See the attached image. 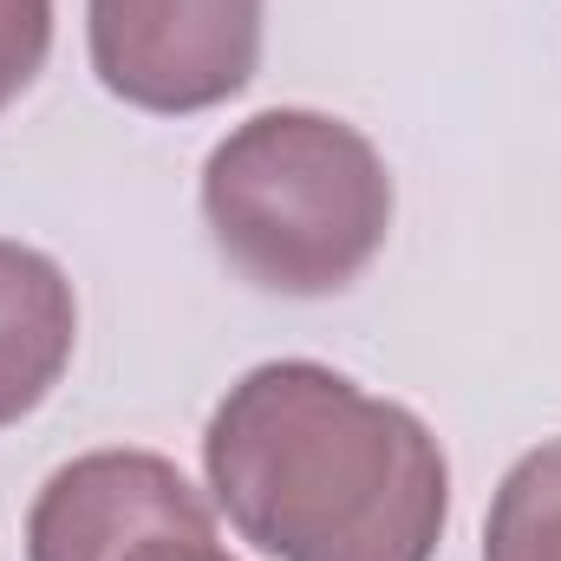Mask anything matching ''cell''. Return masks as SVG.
I'll return each instance as SVG.
<instances>
[{
  "label": "cell",
  "instance_id": "6",
  "mask_svg": "<svg viewBox=\"0 0 561 561\" xmlns=\"http://www.w3.org/2000/svg\"><path fill=\"white\" fill-rule=\"evenodd\" d=\"M483 561H561V437L516 457L503 477L483 523Z\"/></svg>",
  "mask_w": 561,
  "mask_h": 561
},
{
  "label": "cell",
  "instance_id": "8",
  "mask_svg": "<svg viewBox=\"0 0 561 561\" xmlns=\"http://www.w3.org/2000/svg\"><path fill=\"white\" fill-rule=\"evenodd\" d=\"M118 561H236L216 542V516H196V523H170V529H150L131 556Z\"/></svg>",
  "mask_w": 561,
  "mask_h": 561
},
{
  "label": "cell",
  "instance_id": "7",
  "mask_svg": "<svg viewBox=\"0 0 561 561\" xmlns=\"http://www.w3.org/2000/svg\"><path fill=\"white\" fill-rule=\"evenodd\" d=\"M53 46V0H0V112L39 79Z\"/></svg>",
  "mask_w": 561,
  "mask_h": 561
},
{
  "label": "cell",
  "instance_id": "4",
  "mask_svg": "<svg viewBox=\"0 0 561 561\" xmlns=\"http://www.w3.org/2000/svg\"><path fill=\"white\" fill-rule=\"evenodd\" d=\"M209 516L203 490L157 450H92L46 477L26 510V561H118L150 529Z\"/></svg>",
  "mask_w": 561,
  "mask_h": 561
},
{
  "label": "cell",
  "instance_id": "3",
  "mask_svg": "<svg viewBox=\"0 0 561 561\" xmlns=\"http://www.w3.org/2000/svg\"><path fill=\"white\" fill-rule=\"evenodd\" d=\"M262 20L268 0H85L92 72L138 112L190 118L255 79Z\"/></svg>",
  "mask_w": 561,
  "mask_h": 561
},
{
  "label": "cell",
  "instance_id": "1",
  "mask_svg": "<svg viewBox=\"0 0 561 561\" xmlns=\"http://www.w3.org/2000/svg\"><path fill=\"white\" fill-rule=\"evenodd\" d=\"M229 529L275 561H431L450 523V463L431 424L320 359H268L203 431Z\"/></svg>",
  "mask_w": 561,
  "mask_h": 561
},
{
  "label": "cell",
  "instance_id": "2",
  "mask_svg": "<svg viewBox=\"0 0 561 561\" xmlns=\"http://www.w3.org/2000/svg\"><path fill=\"white\" fill-rule=\"evenodd\" d=\"M216 255L262 294L320 300L366 275L392 229L386 157L327 112H262L203 163Z\"/></svg>",
  "mask_w": 561,
  "mask_h": 561
},
{
  "label": "cell",
  "instance_id": "5",
  "mask_svg": "<svg viewBox=\"0 0 561 561\" xmlns=\"http://www.w3.org/2000/svg\"><path fill=\"white\" fill-rule=\"evenodd\" d=\"M79 300L53 255L0 236V431L33 419L72 366Z\"/></svg>",
  "mask_w": 561,
  "mask_h": 561
}]
</instances>
